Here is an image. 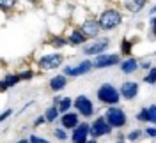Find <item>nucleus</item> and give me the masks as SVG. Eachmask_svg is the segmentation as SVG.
<instances>
[{
  "mask_svg": "<svg viewBox=\"0 0 156 143\" xmlns=\"http://www.w3.org/2000/svg\"><path fill=\"white\" fill-rule=\"evenodd\" d=\"M96 95H98V101H101L103 104H108V108L119 104V101H121V92H119V88H115L112 83H103V85H99L98 90H96Z\"/></svg>",
  "mask_w": 156,
  "mask_h": 143,
  "instance_id": "1",
  "label": "nucleus"
},
{
  "mask_svg": "<svg viewBox=\"0 0 156 143\" xmlns=\"http://www.w3.org/2000/svg\"><path fill=\"white\" fill-rule=\"evenodd\" d=\"M98 21H99L101 30H114L122 23V14H121L117 9L110 7V9H105L101 14H99Z\"/></svg>",
  "mask_w": 156,
  "mask_h": 143,
  "instance_id": "2",
  "label": "nucleus"
},
{
  "mask_svg": "<svg viewBox=\"0 0 156 143\" xmlns=\"http://www.w3.org/2000/svg\"><path fill=\"white\" fill-rule=\"evenodd\" d=\"M105 118H107V122L110 124L112 129H121V127H124L126 122H128L124 110H121V108H117V106H110V108H108L107 113H105Z\"/></svg>",
  "mask_w": 156,
  "mask_h": 143,
  "instance_id": "3",
  "label": "nucleus"
},
{
  "mask_svg": "<svg viewBox=\"0 0 156 143\" xmlns=\"http://www.w3.org/2000/svg\"><path fill=\"white\" fill-rule=\"evenodd\" d=\"M90 69H94L92 60H83V62H80L78 66H66L62 74H64V76L76 78V76H83V74H87Z\"/></svg>",
  "mask_w": 156,
  "mask_h": 143,
  "instance_id": "4",
  "label": "nucleus"
},
{
  "mask_svg": "<svg viewBox=\"0 0 156 143\" xmlns=\"http://www.w3.org/2000/svg\"><path fill=\"white\" fill-rule=\"evenodd\" d=\"M112 133V127L107 122L105 117H98L96 120L90 124V138H101V136H107V134Z\"/></svg>",
  "mask_w": 156,
  "mask_h": 143,
  "instance_id": "5",
  "label": "nucleus"
},
{
  "mask_svg": "<svg viewBox=\"0 0 156 143\" xmlns=\"http://www.w3.org/2000/svg\"><path fill=\"white\" fill-rule=\"evenodd\" d=\"M75 108H76L78 113L82 115V117H85V118L94 115V104H92V101L83 94H80L78 97H75Z\"/></svg>",
  "mask_w": 156,
  "mask_h": 143,
  "instance_id": "6",
  "label": "nucleus"
},
{
  "mask_svg": "<svg viewBox=\"0 0 156 143\" xmlns=\"http://www.w3.org/2000/svg\"><path fill=\"white\" fill-rule=\"evenodd\" d=\"M94 69H105V67H112V66H121V57L115 53H107V55H99L96 57V60H92Z\"/></svg>",
  "mask_w": 156,
  "mask_h": 143,
  "instance_id": "7",
  "label": "nucleus"
},
{
  "mask_svg": "<svg viewBox=\"0 0 156 143\" xmlns=\"http://www.w3.org/2000/svg\"><path fill=\"white\" fill-rule=\"evenodd\" d=\"M89 136H90V124L82 122L76 129H73L71 141L73 143H89Z\"/></svg>",
  "mask_w": 156,
  "mask_h": 143,
  "instance_id": "8",
  "label": "nucleus"
},
{
  "mask_svg": "<svg viewBox=\"0 0 156 143\" xmlns=\"http://www.w3.org/2000/svg\"><path fill=\"white\" fill-rule=\"evenodd\" d=\"M39 67L43 69V71H50V69H55L62 64V55H58V53H50V55H43V57L39 58Z\"/></svg>",
  "mask_w": 156,
  "mask_h": 143,
  "instance_id": "9",
  "label": "nucleus"
},
{
  "mask_svg": "<svg viewBox=\"0 0 156 143\" xmlns=\"http://www.w3.org/2000/svg\"><path fill=\"white\" fill-rule=\"evenodd\" d=\"M80 30H82V34L85 36V37H98V34H99V21L94 18H85L83 19V23L80 25Z\"/></svg>",
  "mask_w": 156,
  "mask_h": 143,
  "instance_id": "10",
  "label": "nucleus"
},
{
  "mask_svg": "<svg viewBox=\"0 0 156 143\" xmlns=\"http://www.w3.org/2000/svg\"><path fill=\"white\" fill-rule=\"evenodd\" d=\"M107 48H108V39H98L92 44L83 48V53L85 55H96V57H99V55H105Z\"/></svg>",
  "mask_w": 156,
  "mask_h": 143,
  "instance_id": "11",
  "label": "nucleus"
},
{
  "mask_svg": "<svg viewBox=\"0 0 156 143\" xmlns=\"http://www.w3.org/2000/svg\"><path fill=\"white\" fill-rule=\"evenodd\" d=\"M119 92H121V97L124 101H133L138 95V83L136 81H124L119 88Z\"/></svg>",
  "mask_w": 156,
  "mask_h": 143,
  "instance_id": "12",
  "label": "nucleus"
},
{
  "mask_svg": "<svg viewBox=\"0 0 156 143\" xmlns=\"http://www.w3.org/2000/svg\"><path fill=\"white\" fill-rule=\"evenodd\" d=\"M60 124H62V127H64L66 131H69V129H76L82 122H80V117H78V113L69 111V113H64L62 117H60Z\"/></svg>",
  "mask_w": 156,
  "mask_h": 143,
  "instance_id": "13",
  "label": "nucleus"
},
{
  "mask_svg": "<svg viewBox=\"0 0 156 143\" xmlns=\"http://www.w3.org/2000/svg\"><path fill=\"white\" fill-rule=\"evenodd\" d=\"M66 39H68L69 44H73V46H80V44H83V43L87 41V37L82 34V30H80V29H71L68 32Z\"/></svg>",
  "mask_w": 156,
  "mask_h": 143,
  "instance_id": "14",
  "label": "nucleus"
},
{
  "mask_svg": "<svg viewBox=\"0 0 156 143\" xmlns=\"http://www.w3.org/2000/svg\"><path fill=\"white\" fill-rule=\"evenodd\" d=\"M66 85H68V76H64V74H57V76H53L50 80V88H51L53 92L64 90Z\"/></svg>",
  "mask_w": 156,
  "mask_h": 143,
  "instance_id": "15",
  "label": "nucleus"
},
{
  "mask_svg": "<svg viewBox=\"0 0 156 143\" xmlns=\"http://www.w3.org/2000/svg\"><path fill=\"white\" fill-rule=\"evenodd\" d=\"M136 69H138V62H136L135 58L128 57L121 62V71H122L124 74H131V73H135Z\"/></svg>",
  "mask_w": 156,
  "mask_h": 143,
  "instance_id": "16",
  "label": "nucleus"
},
{
  "mask_svg": "<svg viewBox=\"0 0 156 143\" xmlns=\"http://www.w3.org/2000/svg\"><path fill=\"white\" fill-rule=\"evenodd\" d=\"M20 81V74H7V76H4V80H2V92H5L9 87H14L16 83Z\"/></svg>",
  "mask_w": 156,
  "mask_h": 143,
  "instance_id": "17",
  "label": "nucleus"
},
{
  "mask_svg": "<svg viewBox=\"0 0 156 143\" xmlns=\"http://www.w3.org/2000/svg\"><path fill=\"white\" fill-rule=\"evenodd\" d=\"M71 106H75V99H71V97H62V101L58 103V111L64 115V113H69V108Z\"/></svg>",
  "mask_w": 156,
  "mask_h": 143,
  "instance_id": "18",
  "label": "nucleus"
},
{
  "mask_svg": "<svg viewBox=\"0 0 156 143\" xmlns=\"http://www.w3.org/2000/svg\"><path fill=\"white\" fill-rule=\"evenodd\" d=\"M58 108L57 106H50L48 110L44 111V118H46V122H55V120H60L58 118Z\"/></svg>",
  "mask_w": 156,
  "mask_h": 143,
  "instance_id": "19",
  "label": "nucleus"
},
{
  "mask_svg": "<svg viewBox=\"0 0 156 143\" xmlns=\"http://www.w3.org/2000/svg\"><path fill=\"white\" fill-rule=\"evenodd\" d=\"M147 122L156 125V104L147 106Z\"/></svg>",
  "mask_w": 156,
  "mask_h": 143,
  "instance_id": "20",
  "label": "nucleus"
},
{
  "mask_svg": "<svg viewBox=\"0 0 156 143\" xmlns=\"http://www.w3.org/2000/svg\"><path fill=\"white\" fill-rule=\"evenodd\" d=\"M124 5H126V9H129V11H133V12H136V11H140L142 7H144V5H146V2H138V0H136V2H126Z\"/></svg>",
  "mask_w": 156,
  "mask_h": 143,
  "instance_id": "21",
  "label": "nucleus"
},
{
  "mask_svg": "<svg viewBox=\"0 0 156 143\" xmlns=\"http://www.w3.org/2000/svg\"><path fill=\"white\" fill-rule=\"evenodd\" d=\"M53 136H55L57 140H60V141H64V140H68L69 134L66 133V129H64V127H55V131H53Z\"/></svg>",
  "mask_w": 156,
  "mask_h": 143,
  "instance_id": "22",
  "label": "nucleus"
},
{
  "mask_svg": "<svg viewBox=\"0 0 156 143\" xmlns=\"http://www.w3.org/2000/svg\"><path fill=\"white\" fill-rule=\"evenodd\" d=\"M144 81H146L147 85H154L156 83V67H153V69L147 73V76L144 78Z\"/></svg>",
  "mask_w": 156,
  "mask_h": 143,
  "instance_id": "23",
  "label": "nucleus"
},
{
  "mask_svg": "<svg viewBox=\"0 0 156 143\" xmlns=\"http://www.w3.org/2000/svg\"><path fill=\"white\" fill-rule=\"evenodd\" d=\"M142 133H144V131H140V129H133V131L126 136L128 141H138V140L142 138Z\"/></svg>",
  "mask_w": 156,
  "mask_h": 143,
  "instance_id": "24",
  "label": "nucleus"
},
{
  "mask_svg": "<svg viewBox=\"0 0 156 143\" xmlns=\"http://www.w3.org/2000/svg\"><path fill=\"white\" fill-rule=\"evenodd\" d=\"M121 53H122V55H129V53H131V43H129L128 39H124V41L121 43Z\"/></svg>",
  "mask_w": 156,
  "mask_h": 143,
  "instance_id": "25",
  "label": "nucleus"
},
{
  "mask_svg": "<svg viewBox=\"0 0 156 143\" xmlns=\"http://www.w3.org/2000/svg\"><path fill=\"white\" fill-rule=\"evenodd\" d=\"M68 44V39L66 37H60V36H55V39H53V46L55 48H62Z\"/></svg>",
  "mask_w": 156,
  "mask_h": 143,
  "instance_id": "26",
  "label": "nucleus"
},
{
  "mask_svg": "<svg viewBox=\"0 0 156 143\" xmlns=\"http://www.w3.org/2000/svg\"><path fill=\"white\" fill-rule=\"evenodd\" d=\"M136 120H138V122H147V108H142V110L136 113Z\"/></svg>",
  "mask_w": 156,
  "mask_h": 143,
  "instance_id": "27",
  "label": "nucleus"
},
{
  "mask_svg": "<svg viewBox=\"0 0 156 143\" xmlns=\"http://www.w3.org/2000/svg\"><path fill=\"white\" fill-rule=\"evenodd\" d=\"M29 140H30V143H50L48 140H44V138H39V136H36V134H32Z\"/></svg>",
  "mask_w": 156,
  "mask_h": 143,
  "instance_id": "28",
  "label": "nucleus"
},
{
  "mask_svg": "<svg viewBox=\"0 0 156 143\" xmlns=\"http://www.w3.org/2000/svg\"><path fill=\"white\" fill-rule=\"evenodd\" d=\"M32 76H34V73H32L30 69H27V71H23V73H20V80H30Z\"/></svg>",
  "mask_w": 156,
  "mask_h": 143,
  "instance_id": "29",
  "label": "nucleus"
},
{
  "mask_svg": "<svg viewBox=\"0 0 156 143\" xmlns=\"http://www.w3.org/2000/svg\"><path fill=\"white\" fill-rule=\"evenodd\" d=\"M144 133H146L149 138H156V127H147Z\"/></svg>",
  "mask_w": 156,
  "mask_h": 143,
  "instance_id": "30",
  "label": "nucleus"
},
{
  "mask_svg": "<svg viewBox=\"0 0 156 143\" xmlns=\"http://www.w3.org/2000/svg\"><path fill=\"white\" fill-rule=\"evenodd\" d=\"M44 122H46V118H44V115H43V117H39L37 120H36V122H34V125H36V127H37V125H43V124H44Z\"/></svg>",
  "mask_w": 156,
  "mask_h": 143,
  "instance_id": "31",
  "label": "nucleus"
},
{
  "mask_svg": "<svg viewBox=\"0 0 156 143\" xmlns=\"http://www.w3.org/2000/svg\"><path fill=\"white\" fill-rule=\"evenodd\" d=\"M11 113H12V110H5V111H4V113H2V117H0V120H2V122H4V120H5V118H7V117H9Z\"/></svg>",
  "mask_w": 156,
  "mask_h": 143,
  "instance_id": "32",
  "label": "nucleus"
},
{
  "mask_svg": "<svg viewBox=\"0 0 156 143\" xmlns=\"http://www.w3.org/2000/svg\"><path fill=\"white\" fill-rule=\"evenodd\" d=\"M151 27H153V34L156 36V18L151 19Z\"/></svg>",
  "mask_w": 156,
  "mask_h": 143,
  "instance_id": "33",
  "label": "nucleus"
},
{
  "mask_svg": "<svg viewBox=\"0 0 156 143\" xmlns=\"http://www.w3.org/2000/svg\"><path fill=\"white\" fill-rule=\"evenodd\" d=\"M16 143H30V140H27V138H25V140H20V141H16Z\"/></svg>",
  "mask_w": 156,
  "mask_h": 143,
  "instance_id": "34",
  "label": "nucleus"
},
{
  "mask_svg": "<svg viewBox=\"0 0 156 143\" xmlns=\"http://www.w3.org/2000/svg\"><path fill=\"white\" fill-rule=\"evenodd\" d=\"M156 12V5H153V7H151V14H154Z\"/></svg>",
  "mask_w": 156,
  "mask_h": 143,
  "instance_id": "35",
  "label": "nucleus"
},
{
  "mask_svg": "<svg viewBox=\"0 0 156 143\" xmlns=\"http://www.w3.org/2000/svg\"><path fill=\"white\" fill-rule=\"evenodd\" d=\"M89 143H98V140H94V138H90V140H89Z\"/></svg>",
  "mask_w": 156,
  "mask_h": 143,
  "instance_id": "36",
  "label": "nucleus"
},
{
  "mask_svg": "<svg viewBox=\"0 0 156 143\" xmlns=\"http://www.w3.org/2000/svg\"><path fill=\"white\" fill-rule=\"evenodd\" d=\"M117 143H126L124 140H117Z\"/></svg>",
  "mask_w": 156,
  "mask_h": 143,
  "instance_id": "37",
  "label": "nucleus"
}]
</instances>
